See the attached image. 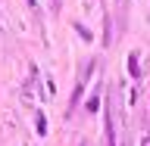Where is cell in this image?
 <instances>
[]
</instances>
